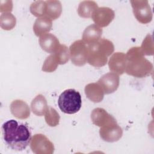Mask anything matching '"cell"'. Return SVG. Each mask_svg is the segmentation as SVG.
Here are the masks:
<instances>
[{
    "mask_svg": "<svg viewBox=\"0 0 154 154\" xmlns=\"http://www.w3.org/2000/svg\"><path fill=\"white\" fill-rule=\"evenodd\" d=\"M30 147L36 154H52L54 151L53 143L42 134H35L31 138Z\"/></svg>",
    "mask_w": 154,
    "mask_h": 154,
    "instance_id": "obj_7",
    "label": "cell"
},
{
    "mask_svg": "<svg viewBox=\"0 0 154 154\" xmlns=\"http://www.w3.org/2000/svg\"><path fill=\"white\" fill-rule=\"evenodd\" d=\"M151 35H147L144 39L141 46L140 47L144 55H152L153 54V44Z\"/></svg>",
    "mask_w": 154,
    "mask_h": 154,
    "instance_id": "obj_26",
    "label": "cell"
},
{
    "mask_svg": "<svg viewBox=\"0 0 154 154\" xmlns=\"http://www.w3.org/2000/svg\"><path fill=\"white\" fill-rule=\"evenodd\" d=\"M98 8L97 4L93 1H84L80 2L78 8L79 16L83 18L91 17L93 12Z\"/></svg>",
    "mask_w": 154,
    "mask_h": 154,
    "instance_id": "obj_20",
    "label": "cell"
},
{
    "mask_svg": "<svg viewBox=\"0 0 154 154\" xmlns=\"http://www.w3.org/2000/svg\"><path fill=\"white\" fill-rule=\"evenodd\" d=\"M2 132L5 144L15 150L25 149L32 138L28 125L13 119L9 120L2 125Z\"/></svg>",
    "mask_w": 154,
    "mask_h": 154,
    "instance_id": "obj_1",
    "label": "cell"
},
{
    "mask_svg": "<svg viewBox=\"0 0 154 154\" xmlns=\"http://www.w3.org/2000/svg\"><path fill=\"white\" fill-rule=\"evenodd\" d=\"M4 4L2 2L0 1V11L1 13H10L12 11L13 8V4L11 1H3Z\"/></svg>",
    "mask_w": 154,
    "mask_h": 154,
    "instance_id": "obj_27",
    "label": "cell"
},
{
    "mask_svg": "<svg viewBox=\"0 0 154 154\" xmlns=\"http://www.w3.org/2000/svg\"><path fill=\"white\" fill-rule=\"evenodd\" d=\"M39 45L43 51L51 54L55 53L61 45L57 37L50 33L40 37Z\"/></svg>",
    "mask_w": 154,
    "mask_h": 154,
    "instance_id": "obj_13",
    "label": "cell"
},
{
    "mask_svg": "<svg viewBox=\"0 0 154 154\" xmlns=\"http://www.w3.org/2000/svg\"><path fill=\"white\" fill-rule=\"evenodd\" d=\"M11 114L19 119H26L29 117L30 109L27 103L22 100H14L10 104Z\"/></svg>",
    "mask_w": 154,
    "mask_h": 154,
    "instance_id": "obj_14",
    "label": "cell"
},
{
    "mask_svg": "<svg viewBox=\"0 0 154 154\" xmlns=\"http://www.w3.org/2000/svg\"><path fill=\"white\" fill-rule=\"evenodd\" d=\"M115 17L114 11L109 7L97 8L93 13L91 18L95 24L99 27L107 26Z\"/></svg>",
    "mask_w": 154,
    "mask_h": 154,
    "instance_id": "obj_8",
    "label": "cell"
},
{
    "mask_svg": "<svg viewBox=\"0 0 154 154\" xmlns=\"http://www.w3.org/2000/svg\"><path fill=\"white\" fill-rule=\"evenodd\" d=\"M91 119L94 125L100 128L117 123L114 117L108 114L103 108H96L92 111Z\"/></svg>",
    "mask_w": 154,
    "mask_h": 154,
    "instance_id": "obj_11",
    "label": "cell"
},
{
    "mask_svg": "<svg viewBox=\"0 0 154 154\" xmlns=\"http://www.w3.org/2000/svg\"><path fill=\"white\" fill-rule=\"evenodd\" d=\"M58 65L55 55L52 54L45 59L42 66V70L45 72H53L57 69Z\"/></svg>",
    "mask_w": 154,
    "mask_h": 154,
    "instance_id": "obj_25",
    "label": "cell"
},
{
    "mask_svg": "<svg viewBox=\"0 0 154 154\" xmlns=\"http://www.w3.org/2000/svg\"><path fill=\"white\" fill-rule=\"evenodd\" d=\"M103 89L104 93L111 94L116 91L119 85L120 78L114 72H109L103 75L97 81Z\"/></svg>",
    "mask_w": 154,
    "mask_h": 154,
    "instance_id": "obj_9",
    "label": "cell"
},
{
    "mask_svg": "<svg viewBox=\"0 0 154 154\" xmlns=\"http://www.w3.org/2000/svg\"><path fill=\"white\" fill-rule=\"evenodd\" d=\"M134 14L136 19L140 23L146 24L152 19V12L148 1H131Z\"/></svg>",
    "mask_w": 154,
    "mask_h": 154,
    "instance_id": "obj_5",
    "label": "cell"
},
{
    "mask_svg": "<svg viewBox=\"0 0 154 154\" xmlns=\"http://www.w3.org/2000/svg\"><path fill=\"white\" fill-rule=\"evenodd\" d=\"M126 54L123 52L113 54L108 61L109 70L118 75H122L125 72L126 66Z\"/></svg>",
    "mask_w": 154,
    "mask_h": 154,
    "instance_id": "obj_12",
    "label": "cell"
},
{
    "mask_svg": "<svg viewBox=\"0 0 154 154\" xmlns=\"http://www.w3.org/2000/svg\"><path fill=\"white\" fill-rule=\"evenodd\" d=\"M58 105L61 111L73 114L79 111L82 105L80 93L74 89H67L63 91L58 100Z\"/></svg>",
    "mask_w": 154,
    "mask_h": 154,
    "instance_id": "obj_4",
    "label": "cell"
},
{
    "mask_svg": "<svg viewBox=\"0 0 154 154\" xmlns=\"http://www.w3.org/2000/svg\"><path fill=\"white\" fill-rule=\"evenodd\" d=\"M102 34V29L96 24L88 26L82 34V41L88 45L94 43L100 39Z\"/></svg>",
    "mask_w": 154,
    "mask_h": 154,
    "instance_id": "obj_15",
    "label": "cell"
},
{
    "mask_svg": "<svg viewBox=\"0 0 154 154\" xmlns=\"http://www.w3.org/2000/svg\"><path fill=\"white\" fill-rule=\"evenodd\" d=\"M140 47H133L126 54V66L125 72L137 78L147 76L153 72V64L144 57Z\"/></svg>",
    "mask_w": 154,
    "mask_h": 154,
    "instance_id": "obj_2",
    "label": "cell"
},
{
    "mask_svg": "<svg viewBox=\"0 0 154 154\" xmlns=\"http://www.w3.org/2000/svg\"><path fill=\"white\" fill-rule=\"evenodd\" d=\"M58 64H66L70 58V52L64 45H61L58 49L54 53Z\"/></svg>",
    "mask_w": 154,
    "mask_h": 154,
    "instance_id": "obj_22",
    "label": "cell"
},
{
    "mask_svg": "<svg viewBox=\"0 0 154 154\" xmlns=\"http://www.w3.org/2000/svg\"><path fill=\"white\" fill-rule=\"evenodd\" d=\"M16 19L11 13H4L0 17V25L4 30H11L16 25Z\"/></svg>",
    "mask_w": 154,
    "mask_h": 154,
    "instance_id": "obj_21",
    "label": "cell"
},
{
    "mask_svg": "<svg viewBox=\"0 0 154 154\" xmlns=\"http://www.w3.org/2000/svg\"><path fill=\"white\" fill-rule=\"evenodd\" d=\"M45 1H34L30 5V12L36 17H44L45 14Z\"/></svg>",
    "mask_w": 154,
    "mask_h": 154,
    "instance_id": "obj_24",
    "label": "cell"
},
{
    "mask_svg": "<svg viewBox=\"0 0 154 154\" xmlns=\"http://www.w3.org/2000/svg\"><path fill=\"white\" fill-rule=\"evenodd\" d=\"M48 108L47 101L42 94L37 95L32 100L31 103L32 112L37 116H42L45 114Z\"/></svg>",
    "mask_w": 154,
    "mask_h": 154,
    "instance_id": "obj_19",
    "label": "cell"
},
{
    "mask_svg": "<svg viewBox=\"0 0 154 154\" xmlns=\"http://www.w3.org/2000/svg\"><path fill=\"white\" fill-rule=\"evenodd\" d=\"M85 93L87 97L94 103L101 102L104 96V91L97 82L90 83L85 87Z\"/></svg>",
    "mask_w": 154,
    "mask_h": 154,
    "instance_id": "obj_16",
    "label": "cell"
},
{
    "mask_svg": "<svg viewBox=\"0 0 154 154\" xmlns=\"http://www.w3.org/2000/svg\"><path fill=\"white\" fill-rule=\"evenodd\" d=\"M72 63L77 66H82L87 62V46L82 40L74 42L69 48Z\"/></svg>",
    "mask_w": 154,
    "mask_h": 154,
    "instance_id": "obj_6",
    "label": "cell"
},
{
    "mask_svg": "<svg viewBox=\"0 0 154 154\" xmlns=\"http://www.w3.org/2000/svg\"><path fill=\"white\" fill-rule=\"evenodd\" d=\"M100 138L107 142H115L121 138L123 130L117 123L100 127L99 130Z\"/></svg>",
    "mask_w": 154,
    "mask_h": 154,
    "instance_id": "obj_10",
    "label": "cell"
},
{
    "mask_svg": "<svg viewBox=\"0 0 154 154\" xmlns=\"http://www.w3.org/2000/svg\"><path fill=\"white\" fill-rule=\"evenodd\" d=\"M114 50L112 42L106 38H100L87 46V62L96 67L106 65L108 57Z\"/></svg>",
    "mask_w": 154,
    "mask_h": 154,
    "instance_id": "obj_3",
    "label": "cell"
},
{
    "mask_svg": "<svg viewBox=\"0 0 154 154\" xmlns=\"http://www.w3.org/2000/svg\"><path fill=\"white\" fill-rule=\"evenodd\" d=\"M45 5V17L54 20L60 16L62 12V5L59 1H46Z\"/></svg>",
    "mask_w": 154,
    "mask_h": 154,
    "instance_id": "obj_18",
    "label": "cell"
},
{
    "mask_svg": "<svg viewBox=\"0 0 154 154\" xmlns=\"http://www.w3.org/2000/svg\"><path fill=\"white\" fill-rule=\"evenodd\" d=\"M45 115L46 122L49 126H55L58 125L60 121V116L54 108H52L51 106H48Z\"/></svg>",
    "mask_w": 154,
    "mask_h": 154,
    "instance_id": "obj_23",
    "label": "cell"
},
{
    "mask_svg": "<svg viewBox=\"0 0 154 154\" xmlns=\"http://www.w3.org/2000/svg\"><path fill=\"white\" fill-rule=\"evenodd\" d=\"M52 27V20L45 16L40 17L35 20L33 25V31L35 35L40 37L49 32Z\"/></svg>",
    "mask_w": 154,
    "mask_h": 154,
    "instance_id": "obj_17",
    "label": "cell"
}]
</instances>
